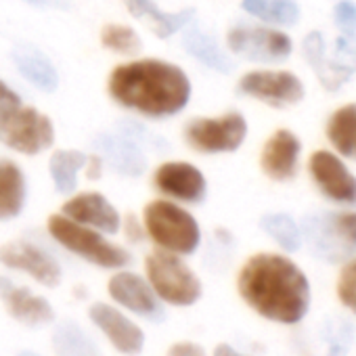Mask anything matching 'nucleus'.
I'll return each instance as SVG.
<instances>
[{
	"label": "nucleus",
	"instance_id": "1",
	"mask_svg": "<svg viewBox=\"0 0 356 356\" xmlns=\"http://www.w3.org/2000/svg\"><path fill=\"white\" fill-rule=\"evenodd\" d=\"M237 289L260 316L296 325L310 308V283L296 262L279 254H256L239 270Z\"/></svg>",
	"mask_w": 356,
	"mask_h": 356
},
{
	"label": "nucleus",
	"instance_id": "2",
	"mask_svg": "<svg viewBox=\"0 0 356 356\" xmlns=\"http://www.w3.org/2000/svg\"><path fill=\"white\" fill-rule=\"evenodd\" d=\"M111 99L147 118H168L183 111L191 99V80L174 63L138 59L113 67L107 82Z\"/></svg>",
	"mask_w": 356,
	"mask_h": 356
},
{
	"label": "nucleus",
	"instance_id": "3",
	"mask_svg": "<svg viewBox=\"0 0 356 356\" xmlns=\"http://www.w3.org/2000/svg\"><path fill=\"white\" fill-rule=\"evenodd\" d=\"M145 233L159 245V250L189 256L202 243V231L193 214L165 200H155L143 212Z\"/></svg>",
	"mask_w": 356,
	"mask_h": 356
},
{
	"label": "nucleus",
	"instance_id": "4",
	"mask_svg": "<svg viewBox=\"0 0 356 356\" xmlns=\"http://www.w3.org/2000/svg\"><path fill=\"white\" fill-rule=\"evenodd\" d=\"M147 281L163 304L170 306H193L204 293L200 277L183 262L178 254L155 250L145 258Z\"/></svg>",
	"mask_w": 356,
	"mask_h": 356
},
{
	"label": "nucleus",
	"instance_id": "5",
	"mask_svg": "<svg viewBox=\"0 0 356 356\" xmlns=\"http://www.w3.org/2000/svg\"><path fill=\"white\" fill-rule=\"evenodd\" d=\"M47 229L59 245H63L65 250L95 266L124 268L132 262V256L124 248L107 241L101 231L84 227L63 214L49 216Z\"/></svg>",
	"mask_w": 356,
	"mask_h": 356
},
{
	"label": "nucleus",
	"instance_id": "6",
	"mask_svg": "<svg viewBox=\"0 0 356 356\" xmlns=\"http://www.w3.org/2000/svg\"><path fill=\"white\" fill-rule=\"evenodd\" d=\"M55 140L53 122L24 103L0 109V143L24 155H38Z\"/></svg>",
	"mask_w": 356,
	"mask_h": 356
},
{
	"label": "nucleus",
	"instance_id": "7",
	"mask_svg": "<svg viewBox=\"0 0 356 356\" xmlns=\"http://www.w3.org/2000/svg\"><path fill=\"white\" fill-rule=\"evenodd\" d=\"M304 235L316 256L339 262L356 254V212H329L308 216Z\"/></svg>",
	"mask_w": 356,
	"mask_h": 356
},
{
	"label": "nucleus",
	"instance_id": "8",
	"mask_svg": "<svg viewBox=\"0 0 356 356\" xmlns=\"http://www.w3.org/2000/svg\"><path fill=\"white\" fill-rule=\"evenodd\" d=\"M248 136V122L239 111L220 118H195L185 128V140L200 153L237 151Z\"/></svg>",
	"mask_w": 356,
	"mask_h": 356
},
{
	"label": "nucleus",
	"instance_id": "9",
	"mask_svg": "<svg viewBox=\"0 0 356 356\" xmlns=\"http://www.w3.org/2000/svg\"><path fill=\"white\" fill-rule=\"evenodd\" d=\"M227 42L235 55L262 63L285 61L293 49L291 38L287 34L268 28H252V26L233 28L227 36Z\"/></svg>",
	"mask_w": 356,
	"mask_h": 356
},
{
	"label": "nucleus",
	"instance_id": "10",
	"mask_svg": "<svg viewBox=\"0 0 356 356\" xmlns=\"http://www.w3.org/2000/svg\"><path fill=\"white\" fill-rule=\"evenodd\" d=\"M0 264L30 275L44 287H57L63 279L61 264L47 250L26 239L0 245Z\"/></svg>",
	"mask_w": 356,
	"mask_h": 356
},
{
	"label": "nucleus",
	"instance_id": "11",
	"mask_svg": "<svg viewBox=\"0 0 356 356\" xmlns=\"http://www.w3.org/2000/svg\"><path fill=\"white\" fill-rule=\"evenodd\" d=\"M107 291L115 304H120L122 308H126L147 321L161 323L165 318L163 302L157 298V293L153 291L149 281L136 273L120 270L118 275H113L109 279Z\"/></svg>",
	"mask_w": 356,
	"mask_h": 356
},
{
	"label": "nucleus",
	"instance_id": "12",
	"mask_svg": "<svg viewBox=\"0 0 356 356\" xmlns=\"http://www.w3.org/2000/svg\"><path fill=\"white\" fill-rule=\"evenodd\" d=\"M88 318L99 331H103V335L120 354L136 356L143 352L145 331L132 318H128L120 308L105 302H95L88 308Z\"/></svg>",
	"mask_w": 356,
	"mask_h": 356
},
{
	"label": "nucleus",
	"instance_id": "13",
	"mask_svg": "<svg viewBox=\"0 0 356 356\" xmlns=\"http://www.w3.org/2000/svg\"><path fill=\"white\" fill-rule=\"evenodd\" d=\"M239 92L273 107H283L304 99V84L289 72H250L239 80Z\"/></svg>",
	"mask_w": 356,
	"mask_h": 356
},
{
	"label": "nucleus",
	"instance_id": "14",
	"mask_svg": "<svg viewBox=\"0 0 356 356\" xmlns=\"http://www.w3.org/2000/svg\"><path fill=\"white\" fill-rule=\"evenodd\" d=\"M155 189L165 197L185 202V204H200L206 197V176L202 170L189 161H165L155 172Z\"/></svg>",
	"mask_w": 356,
	"mask_h": 356
},
{
	"label": "nucleus",
	"instance_id": "15",
	"mask_svg": "<svg viewBox=\"0 0 356 356\" xmlns=\"http://www.w3.org/2000/svg\"><path fill=\"white\" fill-rule=\"evenodd\" d=\"M308 170L325 197L337 204L356 206V176L348 172L337 155L316 151L308 161Z\"/></svg>",
	"mask_w": 356,
	"mask_h": 356
},
{
	"label": "nucleus",
	"instance_id": "16",
	"mask_svg": "<svg viewBox=\"0 0 356 356\" xmlns=\"http://www.w3.org/2000/svg\"><path fill=\"white\" fill-rule=\"evenodd\" d=\"M0 300L15 321L28 327H44L55 321V310L47 298L28 287L15 285L9 277H0Z\"/></svg>",
	"mask_w": 356,
	"mask_h": 356
},
{
	"label": "nucleus",
	"instance_id": "17",
	"mask_svg": "<svg viewBox=\"0 0 356 356\" xmlns=\"http://www.w3.org/2000/svg\"><path fill=\"white\" fill-rule=\"evenodd\" d=\"M61 214L107 235H115L122 227V218L118 210L101 193H80L72 197L70 202L63 204Z\"/></svg>",
	"mask_w": 356,
	"mask_h": 356
},
{
	"label": "nucleus",
	"instance_id": "18",
	"mask_svg": "<svg viewBox=\"0 0 356 356\" xmlns=\"http://www.w3.org/2000/svg\"><path fill=\"white\" fill-rule=\"evenodd\" d=\"M302 143L289 130H277L264 145L260 155V165L264 174L273 181L285 183L291 181L298 172V157H300Z\"/></svg>",
	"mask_w": 356,
	"mask_h": 356
},
{
	"label": "nucleus",
	"instance_id": "19",
	"mask_svg": "<svg viewBox=\"0 0 356 356\" xmlns=\"http://www.w3.org/2000/svg\"><path fill=\"white\" fill-rule=\"evenodd\" d=\"M101 157L109 161V165L126 176H140L147 168V159L140 153L138 145L128 134H101L95 140Z\"/></svg>",
	"mask_w": 356,
	"mask_h": 356
},
{
	"label": "nucleus",
	"instance_id": "20",
	"mask_svg": "<svg viewBox=\"0 0 356 356\" xmlns=\"http://www.w3.org/2000/svg\"><path fill=\"white\" fill-rule=\"evenodd\" d=\"M124 5L132 17L147 22L159 38H170L176 32H181L183 28H187V24L193 22V15H195V9L165 13L153 3V0H124Z\"/></svg>",
	"mask_w": 356,
	"mask_h": 356
},
{
	"label": "nucleus",
	"instance_id": "21",
	"mask_svg": "<svg viewBox=\"0 0 356 356\" xmlns=\"http://www.w3.org/2000/svg\"><path fill=\"white\" fill-rule=\"evenodd\" d=\"M26 176L11 159H0V220H13L26 206Z\"/></svg>",
	"mask_w": 356,
	"mask_h": 356
},
{
	"label": "nucleus",
	"instance_id": "22",
	"mask_svg": "<svg viewBox=\"0 0 356 356\" xmlns=\"http://www.w3.org/2000/svg\"><path fill=\"white\" fill-rule=\"evenodd\" d=\"M13 63L19 70V74L34 84L36 88L44 90V92H53L59 86V76L55 65L49 61V57L44 53H40L38 49L30 47V44H22L13 51Z\"/></svg>",
	"mask_w": 356,
	"mask_h": 356
},
{
	"label": "nucleus",
	"instance_id": "23",
	"mask_svg": "<svg viewBox=\"0 0 356 356\" xmlns=\"http://www.w3.org/2000/svg\"><path fill=\"white\" fill-rule=\"evenodd\" d=\"M183 47L187 49L189 55H193L197 61H202L210 70H216L222 74H229L233 70V61L222 53L218 42L210 34L202 32V28L195 22L187 24L185 36H183Z\"/></svg>",
	"mask_w": 356,
	"mask_h": 356
},
{
	"label": "nucleus",
	"instance_id": "24",
	"mask_svg": "<svg viewBox=\"0 0 356 356\" xmlns=\"http://www.w3.org/2000/svg\"><path fill=\"white\" fill-rule=\"evenodd\" d=\"M304 57L306 61L314 67L318 80L325 84V88H331V90H337L352 74L350 67L346 65H337V63H327L325 61V42H323V36L318 32H310L306 38H304Z\"/></svg>",
	"mask_w": 356,
	"mask_h": 356
},
{
	"label": "nucleus",
	"instance_id": "25",
	"mask_svg": "<svg viewBox=\"0 0 356 356\" xmlns=\"http://www.w3.org/2000/svg\"><path fill=\"white\" fill-rule=\"evenodd\" d=\"M57 356H101L97 341L74 321L61 323L53 333Z\"/></svg>",
	"mask_w": 356,
	"mask_h": 356
},
{
	"label": "nucleus",
	"instance_id": "26",
	"mask_svg": "<svg viewBox=\"0 0 356 356\" xmlns=\"http://www.w3.org/2000/svg\"><path fill=\"white\" fill-rule=\"evenodd\" d=\"M88 155L82 151H55L51 155V178L59 193H72L78 187V172L86 168Z\"/></svg>",
	"mask_w": 356,
	"mask_h": 356
},
{
	"label": "nucleus",
	"instance_id": "27",
	"mask_svg": "<svg viewBox=\"0 0 356 356\" xmlns=\"http://www.w3.org/2000/svg\"><path fill=\"white\" fill-rule=\"evenodd\" d=\"M327 136L341 155L356 159V103L346 105L331 115Z\"/></svg>",
	"mask_w": 356,
	"mask_h": 356
},
{
	"label": "nucleus",
	"instance_id": "28",
	"mask_svg": "<svg viewBox=\"0 0 356 356\" xmlns=\"http://www.w3.org/2000/svg\"><path fill=\"white\" fill-rule=\"evenodd\" d=\"M245 13L279 26H296L300 19V7L296 0H241Z\"/></svg>",
	"mask_w": 356,
	"mask_h": 356
},
{
	"label": "nucleus",
	"instance_id": "29",
	"mask_svg": "<svg viewBox=\"0 0 356 356\" xmlns=\"http://www.w3.org/2000/svg\"><path fill=\"white\" fill-rule=\"evenodd\" d=\"M260 227L285 252H298L302 248V231L289 214H266L262 216Z\"/></svg>",
	"mask_w": 356,
	"mask_h": 356
},
{
	"label": "nucleus",
	"instance_id": "30",
	"mask_svg": "<svg viewBox=\"0 0 356 356\" xmlns=\"http://www.w3.org/2000/svg\"><path fill=\"white\" fill-rule=\"evenodd\" d=\"M101 44L118 55H136L143 49V40L138 34L122 24H107L101 30Z\"/></svg>",
	"mask_w": 356,
	"mask_h": 356
},
{
	"label": "nucleus",
	"instance_id": "31",
	"mask_svg": "<svg viewBox=\"0 0 356 356\" xmlns=\"http://www.w3.org/2000/svg\"><path fill=\"white\" fill-rule=\"evenodd\" d=\"M337 298L339 302L356 314V260L348 262L337 281Z\"/></svg>",
	"mask_w": 356,
	"mask_h": 356
},
{
	"label": "nucleus",
	"instance_id": "32",
	"mask_svg": "<svg viewBox=\"0 0 356 356\" xmlns=\"http://www.w3.org/2000/svg\"><path fill=\"white\" fill-rule=\"evenodd\" d=\"M335 26L341 30L343 38H354L356 36V5L352 0H341L333 9Z\"/></svg>",
	"mask_w": 356,
	"mask_h": 356
},
{
	"label": "nucleus",
	"instance_id": "33",
	"mask_svg": "<svg viewBox=\"0 0 356 356\" xmlns=\"http://www.w3.org/2000/svg\"><path fill=\"white\" fill-rule=\"evenodd\" d=\"M168 356H206V350L195 341H176L170 346Z\"/></svg>",
	"mask_w": 356,
	"mask_h": 356
},
{
	"label": "nucleus",
	"instance_id": "34",
	"mask_svg": "<svg viewBox=\"0 0 356 356\" xmlns=\"http://www.w3.org/2000/svg\"><path fill=\"white\" fill-rule=\"evenodd\" d=\"M19 103H22V97L11 86H7L3 80H0V109H7V107L19 105Z\"/></svg>",
	"mask_w": 356,
	"mask_h": 356
},
{
	"label": "nucleus",
	"instance_id": "35",
	"mask_svg": "<svg viewBox=\"0 0 356 356\" xmlns=\"http://www.w3.org/2000/svg\"><path fill=\"white\" fill-rule=\"evenodd\" d=\"M126 237L130 239V241H143V237H145V229L136 222V218L130 214L128 218H126Z\"/></svg>",
	"mask_w": 356,
	"mask_h": 356
},
{
	"label": "nucleus",
	"instance_id": "36",
	"mask_svg": "<svg viewBox=\"0 0 356 356\" xmlns=\"http://www.w3.org/2000/svg\"><path fill=\"white\" fill-rule=\"evenodd\" d=\"M101 168H103V157L95 155V157H88V163H86V176L92 178V181H97V178L101 176Z\"/></svg>",
	"mask_w": 356,
	"mask_h": 356
},
{
	"label": "nucleus",
	"instance_id": "37",
	"mask_svg": "<svg viewBox=\"0 0 356 356\" xmlns=\"http://www.w3.org/2000/svg\"><path fill=\"white\" fill-rule=\"evenodd\" d=\"M214 356H245V354H241V352H237L233 346H229V343H218L216 348H214Z\"/></svg>",
	"mask_w": 356,
	"mask_h": 356
},
{
	"label": "nucleus",
	"instance_id": "38",
	"mask_svg": "<svg viewBox=\"0 0 356 356\" xmlns=\"http://www.w3.org/2000/svg\"><path fill=\"white\" fill-rule=\"evenodd\" d=\"M28 5H34V7H55L57 3L55 0H26Z\"/></svg>",
	"mask_w": 356,
	"mask_h": 356
},
{
	"label": "nucleus",
	"instance_id": "39",
	"mask_svg": "<svg viewBox=\"0 0 356 356\" xmlns=\"http://www.w3.org/2000/svg\"><path fill=\"white\" fill-rule=\"evenodd\" d=\"M17 356H40V354H36V352H30V350H24V352H19Z\"/></svg>",
	"mask_w": 356,
	"mask_h": 356
}]
</instances>
